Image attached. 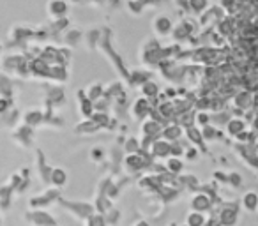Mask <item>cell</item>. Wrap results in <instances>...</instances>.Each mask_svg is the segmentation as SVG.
Segmentation results:
<instances>
[{
	"mask_svg": "<svg viewBox=\"0 0 258 226\" xmlns=\"http://www.w3.org/2000/svg\"><path fill=\"white\" fill-rule=\"evenodd\" d=\"M96 51H99V53L110 62V65L120 74V78L124 80V82L127 80L129 69H127V65H125L124 58L120 57V53L115 50L113 30H111L110 27H101V37H99V43H97Z\"/></svg>",
	"mask_w": 258,
	"mask_h": 226,
	"instance_id": "obj_1",
	"label": "cell"
},
{
	"mask_svg": "<svg viewBox=\"0 0 258 226\" xmlns=\"http://www.w3.org/2000/svg\"><path fill=\"white\" fill-rule=\"evenodd\" d=\"M138 57H140V64L147 71H156L158 65L163 62V44L161 41H158L156 37L151 39H145L140 44V50H138Z\"/></svg>",
	"mask_w": 258,
	"mask_h": 226,
	"instance_id": "obj_2",
	"label": "cell"
},
{
	"mask_svg": "<svg viewBox=\"0 0 258 226\" xmlns=\"http://www.w3.org/2000/svg\"><path fill=\"white\" fill-rule=\"evenodd\" d=\"M0 67H2V72L11 78H18V80H30V71H29V60L23 57L22 53H16V51H11V53L4 55L2 60H0Z\"/></svg>",
	"mask_w": 258,
	"mask_h": 226,
	"instance_id": "obj_3",
	"label": "cell"
},
{
	"mask_svg": "<svg viewBox=\"0 0 258 226\" xmlns=\"http://www.w3.org/2000/svg\"><path fill=\"white\" fill-rule=\"evenodd\" d=\"M30 43H34V27L25 25V23H18V25L11 27L4 48L16 51V53H22Z\"/></svg>",
	"mask_w": 258,
	"mask_h": 226,
	"instance_id": "obj_4",
	"label": "cell"
},
{
	"mask_svg": "<svg viewBox=\"0 0 258 226\" xmlns=\"http://www.w3.org/2000/svg\"><path fill=\"white\" fill-rule=\"evenodd\" d=\"M198 30V25L193 18L189 16H180L179 22L173 23L172 32H170V39L175 44H187V41L193 37V34Z\"/></svg>",
	"mask_w": 258,
	"mask_h": 226,
	"instance_id": "obj_5",
	"label": "cell"
},
{
	"mask_svg": "<svg viewBox=\"0 0 258 226\" xmlns=\"http://www.w3.org/2000/svg\"><path fill=\"white\" fill-rule=\"evenodd\" d=\"M156 71L163 76V80L172 83V87H179L184 83V72H186V64L175 60H163L158 65Z\"/></svg>",
	"mask_w": 258,
	"mask_h": 226,
	"instance_id": "obj_6",
	"label": "cell"
},
{
	"mask_svg": "<svg viewBox=\"0 0 258 226\" xmlns=\"http://www.w3.org/2000/svg\"><path fill=\"white\" fill-rule=\"evenodd\" d=\"M254 97H256V94L249 92V90H244V89L237 90V92L228 99L230 106H232V111L235 113L233 117L240 115V113H244L246 110H249V108L254 104Z\"/></svg>",
	"mask_w": 258,
	"mask_h": 226,
	"instance_id": "obj_7",
	"label": "cell"
},
{
	"mask_svg": "<svg viewBox=\"0 0 258 226\" xmlns=\"http://www.w3.org/2000/svg\"><path fill=\"white\" fill-rule=\"evenodd\" d=\"M223 16H225V13L221 11V8H219L218 4L209 6V8L198 16V22H197L198 30H212L216 25H218L219 20H221Z\"/></svg>",
	"mask_w": 258,
	"mask_h": 226,
	"instance_id": "obj_8",
	"label": "cell"
},
{
	"mask_svg": "<svg viewBox=\"0 0 258 226\" xmlns=\"http://www.w3.org/2000/svg\"><path fill=\"white\" fill-rule=\"evenodd\" d=\"M41 87H43V90H44V103H46L48 110L51 111L55 106H58V104H64L66 94L60 85H53V83L44 82Z\"/></svg>",
	"mask_w": 258,
	"mask_h": 226,
	"instance_id": "obj_9",
	"label": "cell"
},
{
	"mask_svg": "<svg viewBox=\"0 0 258 226\" xmlns=\"http://www.w3.org/2000/svg\"><path fill=\"white\" fill-rule=\"evenodd\" d=\"M172 27H173L172 18L166 15H158V16H154V20H152V32H154V36L158 41L168 39L170 32H172Z\"/></svg>",
	"mask_w": 258,
	"mask_h": 226,
	"instance_id": "obj_10",
	"label": "cell"
},
{
	"mask_svg": "<svg viewBox=\"0 0 258 226\" xmlns=\"http://www.w3.org/2000/svg\"><path fill=\"white\" fill-rule=\"evenodd\" d=\"M68 13H69V4L66 0H48L46 2V15L50 18V22L68 18Z\"/></svg>",
	"mask_w": 258,
	"mask_h": 226,
	"instance_id": "obj_11",
	"label": "cell"
},
{
	"mask_svg": "<svg viewBox=\"0 0 258 226\" xmlns=\"http://www.w3.org/2000/svg\"><path fill=\"white\" fill-rule=\"evenodd\" d=\"M83 41V30L80 29V27H69V29L64 30V34L60 36V46L64 48H69V50H73V48L78 46V43H82Z\"/></svg>",
	"mask_w": 258,
	"mask_h": 226,
	"instance_id": "obj_12",
	"label": "cell"
},
{
	"mask_svg": "<svg viewBox=\"0 0 258 226\" xmlns=\"http://www.w3.org/2000/svg\"><path fill=\"white\" fill-rule=\"evenodd\" d=\"M69 80V67H62V65H48L46 71V83H53V85H64Z\"/></svg>",
	"mask_w": 258,
	"mask_h": 226,
	"instance_id": "obj_13",
	"label": "cell"
},
{
	"mask_svg": "<svg viewBox=\"0 0 258 226\" xmlns=\"http://www.w3.org/2000/svg\"><path fill=\"white\" fill-rule=\"evenodd\" d=\"M149 80H152V72L144 67H137V69H133V71H129L125 83H127L131 89H140V87L144 85L145 82H149Z\"/></svg>",
	"mask_w": 258,
	"mask_h": 226,
	"instance_id": "obj_14",
	"label": "cell"
},
{
	"mask_svg": "<svg viewBox=\"0 0 258 226\" xmlns=\"http://www.w3.org/2000/svg\"><path fill=\"white\" fill-rule=\"evenodd\" d=\"M131 113H133V117L137 120L147 119V117L152 113L151 101L144 99V97H138V99H135V103L131 104Z\"/></svg>",
	"mask_w": 258,
	"mask_h": 226,
	"instance_id": "obj_15",
	"label": "cell"
},
{
	"mask_svg": "<svg viewBox=\"0 0 258 226\" xmlns=\"http://www.w3.org/2000/svg\"><path fill=\"white\" fill-rule=\"evenodd\" d=\"M29 71H30V80H39V82H44V80H46L48 65L44 64L41 58H34V60L29 62Z\"/></svg>",
	"mask_w": 258,
	"mask_h": 226,
	"instance_id": "obj_16",
	"label": "cell"
},
{
	"mask_svg": "<svg viewBox=\"0 0 258 226\" xmlns=\"http://www.w3.org/2000/svg\"><path fill=\"white\" fill-rule=\"evenodd\" d=\"M15 92H16V87H15L13 78L4 74V72H0V97H8V99L13 101Z\"/></svg>",
	"mask_w": 258,
	"mask_h": 226,
	"instance_id": "obj_17",
	"label": "cell"
},
{
	"mask_svg": "<svg viewBox=\"0 0 258 226\" xmlns=\"http://www.w3.org/2000/svg\"><path fill=\"white\" fill-rule=\"evenodd\" d=\"M99 37H101V27H90L89 30H85V32H83V41H85L87 50L96 51Z\"/></svg>",
	"mask_w": 258,
	"mask_h": 226,
	"instance_id": "obj_18",
	"label": "cell"
},
{
	"mask_svg": "<svg viewBox=\"0 0 258 226\" xmlns=\"http://www.w3.org/2000/svg\"><path fill=\"white\" fill-rule=\"evenodd\" d=\"M142 90V97L147 101H154L159 97V92H161V89H159V85L154 82V80H149V82H145L144 85L140 87Z\"/></svg>",
	"mask_w": 258,
	"mask_h": 226,
	"instance_id": "obj_19",
	"label": "cell"
},
{
	"mask_svg": "<svg viewBox=\"0 0 258 226\" xmlns=\"http://www.w3.org/2000/svg\"><path fill=\"white\" fill-rule=\"evenodd\" d=\"M244 129H247L246 127V120L240 119V117H230V120L226 122V131H228L230 136H237V134H240Z\"/></svg>",
	"mask_w": 258,
	"mask_h": 226,
	"instance_id": "obj_20",
	"label": "cell"
},
{
	"mask_svg": "<svg viewBox=\"0 0 258 226\" xmlns=\"http://www.w3.org/2000/svg\"><path fill=\"white\" fill-rule=\"evenodd\" d=\"M161 134H163V138H165V141H179V138H180V134H182V129H180V126L179 124H170V126H166V127H163L161 129Z\"/></svg>",
	"mask_w": 258,
	"mask_h": 226,
	"instance_id": "obj_21",
	"label": "cell"
},
{
	"mask_svg": "<svg viewBox=\"0 0 258 226\" xmlns=\"http://www.w3.org/2000/svg\"><path fill=\"white\" fill-rule=\"evenodd\" d=\"M103 83H99V82H94V83H90L87 89H83V94L87 96V99L89 101H92V103H96L97 99H101L103 97Z\"/></svg>",
	"mask_w": 258,
	"mask_h": 226,
	"instance_id": "obj_22",
	"label": "cell"
},
{
	"mask_svg": "<svg viewBox=\"0 0 258 226\" xmlns=\"http://www.w3.org/2000/svg\"><path fill=\"white\" fill-rule=\"evenodd\" d=\"M186 4L187 9H189V15L200 16L211 6V0H186Z\"/></svg>",
	"mask_w": 258,
	"mask_h": 226,
	"instance_id": "obj_23",
	"label": "cell"
},
{
	"mask_svg": "<svg viewBox=\"0 0 258 226\" xmlns=\"http://www.w3.org/2000/svg\"><path fill=\"white\" fill-rule=\"evenodd\" d=\"M78 104H80V110H82V113L87 117V119H90L92 117V113H94V104H92V101H89L87 99V96L83 94V89L82 90H78Z\"/></svg>",
	"mask_w": 258,
	"mask_h": 226,
	"instance_id": "obj_24",
	"label": "cell"
},
{
	"mask_svg": "<svg viewBox=\"0 0 258 226\" xmlns=\"http://www.w3.org/2000/svg\"><path fill=\"white\" fill-rule=\"evenodd\" d=\"M152 156H156V158H166V156H170V143L165 140H156L152 141Z\"/></svg>",
	"mask_w": 258,
	"mask_h": 226,
	"instance_id": "obj_25",
	"label": "cell"
},
{
	"mask_svg": "<svg viewBox=\"0 0 258 226\" xmlns=\"http://www.w3.org/2000/svg\"><path fill=\"white\" fill-rule=\"evenodd\" d=\"M41 122H44V113H43V111H39V110H29L25 113V126L36 127V126H39Z\"/></svg>",
	"mask_w": 258,
	"mask_h": 226,
	"instance_id": "obj_26",
	"label": "cell"
},
{
	"mask_svg": "<svg viewBox=\"0 0 258 226\" xmlns=\"http://www.w3.org/2000/svg\"><path fill=\"white\" fill-rule=\"evenodd\" d=\"M125 9H127L129 15H133V16H140L142 13L145 11L138 0H127V2H125Z\"/></svg>",
	"mask_w": 258,
	"mask_h": 226,
	"instance_id": "obj_27",
	"label": "cell"
},
{
	"mask_svg": "<svg viewBox=\"0 0 258 226\" xmlns=\"http://www.w3.org/2000/svg\"><path fill=\"white\" fill-rule=\"evenodd\" d=\"M166 168H168L172 173H179L180 170L184 168L182 159H179V158H170L168 161H166Z\"/></svg>",
	"mask_w": 258,
	"mask_h": 226,
	"instance_id": "obj_28",
	"label": "cell"
},
{
	"mask_svg": "<svg viewBox=\"0 0 258 226\" xmlns=\"http://www.w3.org/2000/svg\"><path fill=\"white\" fill-rule=\"evenodd\" d=\"M256 200H258L256 194L251 191V193H247L246 196H244V207H246L249 212H253L254 208H256Z\"/></svg>",
	"mask_w": 258,
	"mask_h": 226,
	"instance_id": "obj_29",
	"label": "cell"
},
{
	"mask_svg": "<svg viewBox=\"0 0 258 226\" xmlns=\"http://www.w3.org/2000/svg\"><path fill=\"white\" fill-rule=\"evenodd\" d=\"M51 180H53L57 186H62V184L66 182V173H64V170H60V168H57V170H53V175H51Z\"/></svg>",
	"mask_w": 258,
	"mask_h": 226,
	"instance_id": "obj_30",
	"label": "cell"
},
{
	"mask_svg": "<svg viewBox=\"0 0 258 226\" xmlns=\"http://www.w3.org/2000/svg\"><path fill=\"white\" fill-rule=\"evenodd\" d=\"M11 108H13L11 99H8V97H0V115H6Z\"/></svg>",
	"mask_w": 258,
	"mask_h": 226,
	"instance_id": "obj_31",
	"label": "cell"
},
{
	"mask_svg": "<svg viewBox=\"0 0 258 226\" xmlns=\"http://www.w3.org/2000/svg\"><path fill=\"white\" fill-rule=\"evenodd\" d=\"M125 150L131 152V154H138V150H140V143H138V140H135V138L127 140V143H125Z\"/></svg>",
	"mask_w": 258,
	"mask_h": 226,
	"instance_id": "obj_32",
	"label": "cell"
},
{
	"mask_svg": "<svg viewBox=\"0 0 258 226\" xmlns=\"http://www.w3.org/2000/svg\"><path fill=\"white\" fill-rule=\"evenodd\" d=\"M138 2H140L142 8H144L145 11H147V9H154V8H158V6L161 4L163 0H138Z\"/></svg>",
	"mask_w": 258,
	"mask_h": 226,
	"instance_id": "obj_33",
	"label": "cell"
},
{
	"mask_svg": "<svg viewBox=\"0 0 258 226\" xmlns=\"http://www.w3.org/2000/svg\"><path fill=\"white\" fill-rule=\"evenodd\" d=\"M82 2H85V4L92 6V8H104V0H82Z\"/></svg>",
	"mask_w": 258,
	"mask_h": 226,
	"instance_id": "obj_34",
	"label": "cell"
},
{
	"mask_svg": "<svg viewBox=\"0 0 258 226\" xmlns=\"http://www.w3.org/2000/svg\"><path fill=\"white\" fill-rule=\"evenodd\" d=\"M104 6L115 9V8H118V6H120V0H104Z\"/></svg>",
	"mask_w": 258,
	"mask_h": 226,
	"instance_id": "obj_35",
	"label": "cell"
},
{
	"mask_svg": "<svg viewBox=\"0 0 258 226\" xmlns=\"http://www.w3.org/2000/svg\"><path fill=\"white\" fill-rule=\"evenodd\" d=\"M101 154H103V152H101V148H94V150H92V156H94V159H96V161H97V159H101Z\"/></svg>",
	"mask_w": 258,
	"mask_h": 226,
	"instance_id": "obj_36",
	"label": "cell"
}]
</instances>
